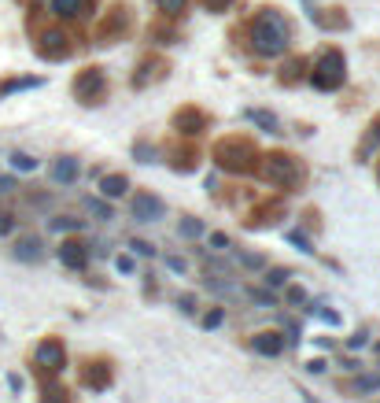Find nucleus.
Instances as JSON below:
<instances>
[{
  "label": "nucleus",
  "mask_w": 380,
  "mask_h": 403,
  "mask_svg": "<svg viewBox=\"0 0 380 403\" xmlns=\"http://www.w3.org/2000/svg\"><path fill=\"white\" fill-rule=\"evenodd\" d=\"M292 41V26L288 19L274 12V8H263L255 19H251V45L258 56H281Z\"/></svg>",
  "instance_id": "1"
},
{
  "label": "nucleus",
  "mask_w": 380,
  "mask_h": 403,
  "mask_svg": "<svg viewBox=\"0 0 380 403\" xmlns=\"http://www.w3.org/2000/svg\"><path fill=\"white\" fill-rule=\"evenodd\" d=\"M258 174H263L274 189H281V193H296V189H303V182H307V167H303V159H296L292 152L258 156Z\"/></svg>",
  "instance_id": "2"
},
{
  "label": "nucleus",
  "mask_w": 380,
  "mask_h": 403,
  "mask_svg": "<svg viewBox=\"0 0 380 403\" xmlns=\"http://www.w3.org/2000/svg\"><path fill=\"white\" fill-rule=\"evenodd\" d=\"M211 159L225 174H251L258 167V148H255L251 137L233 133V137H222V141L211 148Z\"/></svg>",
  "instance_id": "3"
},
{
  "label": "nucleus",
  "mask_w": 380,
  "mask_h": 403,
  "mask_svg": "<svg viewBox=\"0 0 380 403\" xmlns=\"http://www.w3.org/2000/svg\"><path fill=\"white\" fill-rule=\"evenodd\" d=\"M310 82L314 89L321 93H336L347 82V59L340 48H325L318 59H314V71H310Z\"/></svg>",
  "instance_id": "4"
},
{
  "label": "nucleus",
  "mask_w": 380,
  "mask_h": 403,
  "mask_svg": "<svg viewBox=\"0 0 380 403\" xmlns=\"http://www.w3.org/2000/svg\"><path fill=\"white\" fill-rule=\"evenodd\" d=\"M34 366L41 377H56L67 370V348H63L59 337H45L37 348H34Z\"/></svg>",
  "instance_id": "5"
},
{
  "label": "nucleus",
  "mask_w": 380,
  "mask_h": 403,
  "mask_svg": "<svg viewBox=\"0 0 380 403\" xmlns=\"http://www.w3.org/2000/svg\"><path fill=\"white\" fill-rule=\"evenodd\" d=\"M78 381H82V388H89V392H107L111 388V381H115L111 359H104V355L85 359V363L78 366Z\"/></svg>",
  "instance_id": "6"
},
{
  "label": "nucleus",
  "mask_w": 380,
  "mask_h": 403,
  "mask_svg": "<svg viewBox=\"0 0 380 403\" xmlns=\"http://www.w3.org/2000/svg\"><path fill=\"white\" fill-rule=\"evenodd\" d=\"M107 93V74L100 67H85L78 71V78H74V97L82 104H100Z\"/></svg>",
  "instance_id": "7"
},
{
  "label": "nucleus",
  "mask_w": 380,
  "mask_h": 403,
  "mask_svg": "<svg viewBox=\"0 0 380 403\" xmlns=\"http://www.w3.org/2000/svg\"><path fill=\"white\" fill-rule=\"evenodd\" d=\"M70 48H74V41L67 30H45L37 41V56H45V59H67Z\"/></svg>",
  "instance_id": "8"
},
{
  "label": "nucleus",
  "mask_w": 380,
  "mask_h": 403,
  "mask_svg": "<svg viewBox=\"0 0 380 403\" xmlns=\"http://www.w3.org/2000/svg\"><path fill=\"white\" fill-rule=\"evenodd\" d=\"M173 130L192 141V137H200L207 130V115H203L196 104H184V108H178V115H173Z\"/></svg>",
  "instance_id": "9"
},
{
  "label": "nucleus",
  "mask_w": 380,
  "mask_h": 403,
  "mask_svg": "<svg viewBox=\"0 0 380 403\" xmlns=\"http://www.w3.org/2000/svg\"><path fill=\"white\" fill-rule=\"evenodd\" d=\"M277 218H285V200H263V204L251 207V215L244 218V226L247 229H266V226H274Z\"/></svg>",
  "instance_id": "10"
},
{
  "label": "nucleus",
  "mask_w": 380,
  "mask_h": 403,
  "mask_svg": "<svg viewBox=\"0 0 380 403\" xmlns=\"http://www.w3.org/2000/svg\"><path fill=\"white\" fill-rule=\"evenodd\" d=\"M129 215H133L137 222H159L162 215H167V204H162L155 193H137L133 204H129Z\"/></svg>",
  "instance_id": "11"
},
{
  "label": "nucleus",
  "mask_w": 380,
  "mask_h": 403,
  "mask_svg": "<svg viewBox=\"0 0 380 403\" xmlns=\"http://www.w3.org/2000/svg\"><path fill=\"white\" fill-rule=\"evenodd\" d=\"M12 256H15L19 263H30V267H34V263L45 259V241H41L37 233H23V237L15 241Z\"/></svg>",
  "instance_id": "12"
},
{
  "label": "nucleus",
  "mask_w": 380,
  "mask_h": 403,
  "mask_svg": "<svg viewBox=\"0 0 380 403\" xmlns=\"http://www.w3.org/2000/svg\"><path fill=\"white\" fill-rule=\"evenodd\" d=\"M162 78H167V59L148 56L137 67V74H133V89H148V86H155V82H162Z\"/></svg>",
  "instance_id": "13"
},
{
  "label": "nucleus",
  "mask_w": 380,
  "mask_h": 403,
  "mask_svg": "<svg viewBox=\"0 0 380 403\" xmlns=\"http://www.w3.org/2000/svg\"><path fill=\"white\" fill-rule=\"evenodd\" d=\"M48 178L56 185H74L82 178V163L74 156H59V159H52V167H48Z\"/></svg>",
  "instance_id": "14"
},
{
  "label": "nucleus",
  "mask_w": 380,
  "mask_h": 403,
  "mask_svg": "<svg viewBox=\"0 0 380 403\" xmlns=\"http://www.w3.org/2000/svg\"><path fill=\"white\" fill-rule=\"evenodd\" d=\"M167 163L173 167V171H181V174L196 171V167H200L196 144H173V148H167Z\"/></svg>",
  "instance_id": "15"
},
{
  "label": "nucleus",
  "mask_w": 380,
  "mask_h": 403,
  "mask_svg": "<svg viewBox=\"0 0 380 403\" xmlns=\"http://www.w3.org/2000/svg\"><path fill=\"white\" fill-rule=\"evenodd\" d=\"M59 263L67 270H85L89 267V245H82V241H63L59 245Z\"/></svg>",
  "instance_id": "16"
},
{
  "label": "nucleus",
  "mask_w": 380,
  "mask_h": 403,
  "mask_svg": "<svg viewBox=\"0 0 380 403\" xmlns=\"http://www.w3.org/2000/svg\"><path fill=\"white\" fill-rule=\"evenodd\" d=\"M251 348H255V355L277 359L288 344H285V333H277V330H263V333H255V337H251Z\"/></svg>",
  "instance_id": "17"
},
{
  "label": "nucleus",
  "mask_w": 380,
  "mask_h": 403,
  "mask_svg": "<svg viewBox=\"0 0 380 403\" xmlns=\"http://www.w3.org/2000/svg\"><path fill=\"white\" fill-rule=\"evenodd\" d=\"M126 189H129V178H126V174H104V178H100V196H104V200L126 196Z\"/></svg>",
  "instance_id": "18"
},
{
  "label": "nucleus",
  "mask_w": 380,
  "mask_h": 403,
  "mask_svg": "<svg viewBox=\"0 0 380 403\" xmlns=\"http://www.w3.org/2000/svg\"><path fill=\"white\" fill-rule=\"evenodd\" d=\"M247 122L258 126V130H266V133H281V119L274 111H263V108H251L247 111Z\"/></svg>",
  "instance_id": "19"
},
{
  "label": "nucleus",
  "mask_w": 380,
  "mask_h": 403,
  "mask_svg": "<svg viewBox=\"0 0 380 403\" xmlns=\"http://www.w3.org/2000/svg\"><path fill=\"white\" fill-rule=\"evenodd\" d=\"M122 30H126V8H115V12H111V23L100 26V41H104V45H111V41L122 34Z\"/></svg>",
  "instance_id": "20"
},
{
  "label": "nucleus",
  "mask_w": 380,
  "mask_h": 403,
  "mask_svg": "<svg viewBox=\"0 0 380 403\" xmlns=\"http://www.w3.org/2000/svg\"><path fill=\"white\" fill-rule=\"evenodd\" d=\"M52 12L59 19H78L85 15V0H52Z\"/></svg>",
  "instance_id": "21"
},
{
  "label": "nucleus",
  "mask_w": 380,
  "mask_h": 403,
  "mask_svg": "<svg viewBox=\"0 0 380 403\" xmlns=\"http://www.w3.org/2000/svg\"><path fill=\"white\" fill-rule=\"evenodd\" d=\"M82 204H85V211H89V215H96V218H100V222H111V218H115V211H111V204H107V200L85 196Z\"/></svg>",
  "instance_id": "22"
},
{
  "label": "nucleus",
  "mask_w": 380,
  "mask_h": 403,
  "mask_svg": "<svg viewBox=\"0 0 380 403\" xmlns=\"http://www.w3.org/2000/svg\"><path fill=\"white\" fill-rule=\"evenodd\" d=\"M82 226H85V218H74V215H56V218L48 222L52 233H78Z\"/></svg>",
  "instance_id": "23"
},
{
  "label": "nucleus",
  "mask_w": 380,
  "mask_h": 403,
  "mask_svg": "<svg viewBox=\"0 0 380 403\" xmlns=\"http://www.w3.org/2000/svg\"><path fill=\"white\" fill-rule=\"evenodd\" d=\"M41 403H70V392L56 385V381H45V388H41Z\"/></svg>",
  "instance_id": "24"
},
{
  "label": "nucleus",
  "mask_w": 380,
  "mask_h": 403,
  "mask_svg": "<svg viewBox=\"0 0 380 403\" xmlns=\"http://www.w3.org/2000/svg\"><path fill=\"white\" fill-rule=\"evenodd\" d=\"M41 78H8L0 82V97H8V93H19V89H37Z\"/></svg>",
  "instance_id": "25"
},
{
  "label": "nucleus",
  "mask_w": 380,
  "mask_h": 403,
  "mask_svg": "<svg viewBox=\"0 0 380 403\" xmlns=\"http://www.w3.org/2000/svg\"><path fill=\"white\" fill-rule=\"evenodd\" d=\"M303 67H307L303 59H288L285 67H281V82H285V86H296V82L303 78Z\"/></svg>",
  "instance_id": "26"
},
{
  "label": "nucleus",
  "mask_w": 380,
  "mask_h": 403,
  "mask_svg": "<svg viewBox=\"0 0 380 403\" xmlns=\"http://www.w3.org/2000/svg\"><path fill=\"white\" fill-rule=\"evenodd\" d=\"M373 148H380V119L373 122V126H369V133L362 137V144H358V156H369V152H373Z\"/></svg>",
  "instance_id": "27"
},
{
  "label": "nucleus",
  "mask_w": 380,
  "mask_h": 403,
  "mask_svg": "<svg viewBox=\"0 0 380 403\" xmlns=\"http://www.w3.org/2000/svg\"><path fill=\"white\" fill-rule=\"evenodd\" d=\"M8 163L15 167V171H23V174H30V171H37V159L30 156V152H12L8 156Z\"/></svg>",
  "instance_id": "28"
},
{
  "label": "nucleus",
  "mask_w": 380,
  "mask_h": 403,
  "mask_svg": "<svg viewBox=\"0 0 380 403\" xmlns=\"http://www.w3.org/2000/svg\"><path fill=\"white\" fill-rule=\"evenodd\" d=\"M178 229H181V237H189V241H196V237H200V233H203V222H200V218H192V215H184Z\"/></svg>",
  "instance_id": "29"
},
{
  "label": "nucleus",
  "mask_w": 380,
  "mask_h": 403,
  "mask_svg": "<svg viewBox=\"0 0 380 403\" xmlns=\"http://www.w3.org/2000/svg\"><path fill=\"white\" fill-rule=\"evenodd\" d=\"M155 8L162 15H170V19H178L184 8H189V0H155Z\"/></svg>",
  "instance_id": "30"
},
{
  "label": "nucleus",
  "mask_w": 380,
  "mask_h": 403,
  "mask_svg": "<svg viewBox=\"0 0 380 403\" xmlns=\"http://www.w3.org/2000/svg\"><path fill=\"white\" fill-rule=\"evenodd\" d=\"M288 278H292V270H288V267H269L266 285H269V289H281V285H288Z\"/></svg>",
  "instance_id": "31"
},
{
  "label": "nucleus",
  "mask_w": 380,
  "mask_h": 403,
  "mask_svg": "<svg viewBox=\"0 0 380 403\" xmlns=\"http://www.w3.org/2000/svg\"><path fill=\"white\" fill-rule=\"evenodd\" d=\"M285 303L303 307V303H307V289H303V285H285Z\"/></svg>",
  "instance_id": "32"
},
{
  "label": "nucleus",
  "mask_w": 380,
  "mask_h": 403,
  "mask_svg": "<svg viewBox=\"0 0 380 403\" xmlns=\"http://www.w3.org/2000/svg\"><path fill=\"white\" fill-rule=\"evenodd\" d=\"M354 388L358 392H377L380 388V374H358L354 377Z\"/></svg>",
  "instance_id": "33"
},
{
  "label": "nucleus",
  "mask_w": 380,
  "mask_h": 403,
  "mask_svg": "<svg viewBox=\"0 0 380 403\" xmlns=\"http://www.w3.org/2000/svg\"><path fill=\"white\" fill-rule=\"evenodd\" d=\"M310 315H318L321 322H329V326H340V315H336V311H329V307H325V303H310Z\"/></svg>",
  "instance_id": "34"
},
{
  "label": "nucleus",
  "mask_w": 380,
  "mask_h": 403,
  "mask_svg": "<svg viewBox=\"0 0 380 403\" xmlns=\"http://www.w3.org/2000/svg\"><path fill=\"white\" fill-rule=\"evenodd\" d=\"M222 318H225V307H214V311H207V315H203V330H218Z\"/></svg>",
  "instance_id": "35"
},
{
  "label": "nucleus",
  "mask_w": 380,
  "mask_h": 403,
  "mask_svg": "<svg viewBox=\"0 0 380 403\" xmlns=\"http://www.w3.org/2000/svg\"><path fill=\"white\" fill-rule=\"evenodd\" d=\"M129 248H133L137 256H144V259H151V256H155V245H151V241H140V237H133V241H129Z\"/></svg>",
  "instance_id": "36"
},
{
  "label": "nucleus",
  "mask_w": 380,
  "mask_h": 403,
  "mask_svg": "<svg viewBox=\"0 0 380 403\" xmlns=\"http://www.w3.org/2000/svg\"><path fill=\"white\" fill-rule=\"evenodd\" d=\"M133 156L140 159V163H155V148H151V144H144V141H140V144H133Z\"/></svg>",
  "instance_id": "37"
},
{
  "label": "nucleus",
  "mask_w": 380,
  "mask_h": 403,
  "mask_svg": "<svg viewBox=\"0 0 380 403\" xmlns=\"http://www.w3.org/2000/svg\"><path fill=\"white\" fill-rule=\"evenodd\" d=\"M240 267H247V270H263V267H266V259H263V256H251V252H240Z\"/></svg>",
  "instance_id": "38"
},
{
  "label": "nucleus",
  "mask_w": 380,
  "mask_h": 403,
  "mask_svg": "<svg viewBox=\"0 0 380 403\" xmlns=\"http://www.w3.org/2000/svg\"><path fill=\"white\" fill-rule=\"evenodd\" d=\"M285 237H288V241H292V245H296L299 252H314V245H310V241H307V237H303V233H299V229H288V233H285Z\"/></svg>",
  "instance_id": "39"
},
{
  "label": "nucleus",
  "mask_w": 380,
  "mask_h": 403,
  "mask_svg": "<svg viewBox=\"0 0 380 403\" xmlns=\"http://www.w3.org/2000/svg\"><path fill=\"white\" fill-rule=\"evenodd\" d=\"M178 307H181L184 315H196V296H192V292H181V296H178Z\"/></svg>",
  "instance_id": "40"
},
{
  "label": "nucleus",
  "mask_w": 380,
  "mask_h": 403,
  "mask_svg": "<svg viewBox=\"0 0 380 403\" xmlns=\"http://www.w3.org/2000/svg\"><path fill=\"white\" fill-rule=\"evenodd\" d=\"M211 248L214 252H225V248H233V241L225 237V233H211Z\"/></svg>",
  "instance_id": "41"
},
{
  "label": "nucleus",
  "mask_w": 380,
  "mask_h": 403,
  "mask_svg": "<svg viewBox=\"0 0 380 403\" xmlns=\"http://www.w3.org/2000/svg\"><path fill=\"white\" fill-rule=\"evenodd\" d=\"M247 300H255V303H274V292H266V289H251V292H247Z\"/></svg>",
  "instance_id": "42"
},
{
  "label": "nucleus",
  "mask_w": 380,
  "mask_h": 403,
  "mask_svg": "<svg viewBox=\"0 0 380 403\" xmlns=\"http://www.w3.org/2000/svg\"><path fill=\"white\" fill-rule=\"evenodd\" d=\"M115 267H118V274H133V270H137V263L129 259V256H118V259H115Z\"/></svg>",
  "instance_id": "43"
},
{
  "label": "nucleus",
  "mask_w": 380,
  "mask_h": 403,
  "mask_svg": "<svg viewBox=\"0 0 380 403\" xmlns=\"http://www.w3.org/2000/svg\"><path fill=\"white\" fill-rule=\"evenodd\" d=\"M15 229V215L12 211H0V233H12Z\"/></svg>",
  "instance_id": "44"
},
{
  "label": "nucleus",
  "mask_w": 380,
  "mask_h": 403,
  "mask_svg": "<svg viewBox=\"0 0 380 403\" xmlns=\"http://www.w3.org/2000/svg\"><path fill=\"white\" fill-rule=\"evenodd\" d=\"M365 341H369V333H365V330H354L351 337H347V348H362Z\"/></svg>",
  "instance_id": "45"
},
{
  "label": "nucleus",
  "mask_w": 380,
  "mask_h": 403,
  "mask_svg": "<svg viewBox=\"0 0 380 403\" xmlns=\"http://www.w3.org/2000/svg\"><path fill=\"white\" fill-rule=\"evenodd\" d=\"M167 267H170L173 274H184V270H189V263H184L181 256H167Z\"/></svg>",
  "instance_id": "46"
},
{
  "label": "nucleus",
  "mask_w": 380,
  "mask_h": 403,
  "mask_svg": "<svg viewBox=\"0 0 380 403\" xmlns=\"http://www.w3.org/2000/svg\"><path fill=\"white\" fill-rule=\"evenodd\" d=\"M307 370H310V374H325V370H329V363H325V359H310Z\"/></svg>",
  "instance_id": "47"
},
{
  "label": "nucleus",
  "mask_w": 380,
  "mask_h": 403,
  "mask_svg": "<svg viewBox=\"0 0 380 403\" xmlns=\"http://www.w3.org/2000/svg\"><path fill=\"white\" fill-rule=\"evenodd\" d=\"M203 4H207L211 12H225V4H229V0H203Z\"/></svg>",
  "instance_id": "48"
},
{
  "label": "nucleus",
  "mask_w": 380,
  "mask_h": 403,
  "mask_svg": "<svg viewBox=\"0 0 380 403\" xmlns=\"http://www.w3.org/2000/svg\"><path fill=\"white\" fill-rule=\"evenodd\" d=\"M296 392H299V396H303V403H321L318 396H314V392H307V388H303V385H299Z\"/></svg>",
  "instance_id": "49"
},
{
  "label": "nucleus",
  "mask_w": 380,
  "mask_h": 403,
  "mask_svg": "<svg viewBox=\"0 0 380 403\" xmlns=\"http://www.w3.org/2000/svg\"><path fill=\"white\" fill-rule=\"evenodd\" d=\"M15 189V178H0V193H12Z\"/></svg>",
  "instance_id": "50"
},
{
  "label": "nucleus",
  "mask_w": 380,
  "mask_h": 403,
  "mask_svg": "<svg viewBox=\"0 0 380 403\" xmlns=\"http://www.w3.org/2000/svg\"><path fill=\"white\" fill-rule=\"evenodd\" d=\"M8 385H12V388L19 392V388H23V377H19V374H8Z\"/></svg>",
  "instance_id": "51"
},
{
  "label": "nucleus",
  "mask_w": 380,
  "mask_h": 403,
  "mask_svg": "<svg viewBox=\"0 0 380 403\" xmlns=\"http://www.w3.org/2000/svg\"><path fill=\"white\" fill-rule=\"evenodd\" d=\"M377 178H380V167H377Z\"/></svg>",
  "instance_id": "52"
}]
</instances>
